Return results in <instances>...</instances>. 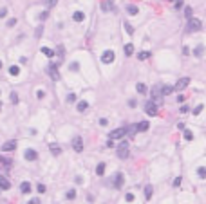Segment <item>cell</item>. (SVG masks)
<instances>
[{
    "mask_svg": "<svg viewBox=\"0 0 206 204\" xmlns=\"http://www.w3.org/2000/svg\"><path fill=\"white\" fill-rule=\"evenodd\" d=\"M74 197H76V192H74V190H69V192H67V199H74Z\"/></svg>",
    "mask_w": 206,
    "mask_h": 204,
    "instance_id": "obj_35",
    "label": "cell"
},
{
    "mask_svg": "<svg viewBox=\"0 0 206 204\" xmlns=\"http://www.w3.org/2000/svg\"><path fill=\"white\" fill-rule=\"evenodd\" d=\"M49 148H51V152H53L54 155H60V154H61V150H60V146H58V145H51Z\"/></svg>",
    "mask_w": 206,
    "mask_h": 204,
    "instance_id": "obj_26",
    "label": "cell"
},
{
    "mask_svg": "<svg viewBox=\"0 0 206 204\" xmlns=\"http://www.w3.org/2000/svg\"><path fill=\"white\" fill-rule=\"evenodd\" d=\"M152 192H154V190H152V186L148 184V186L145 188V197H147V199H150V197H152Z\"/></svg>",
    "mask_w": 206,
    "mask_h": 204,
    "instance_id": "obj_28",
    "label": "cell"
},
{
    "mask_svg": "<svg viewBox=\"0 0 206 204\" xmlns=\"http://www.w3.org/2000/svg\"><path fill=\"white\" fill-rule=\"evenodd\" d=\"M127 11H128V15H137V7H136V5H128Z\"/></svg>",
    "mask_w": 206,
    "mask_h": 204,
    "instance_id": "obj_29",
    "label": "cell"
},
{
    "mask_svg": "<svg viewBox=\"0 0 206 204\" xmlns=\"http://www.w3.org/2000/svg\"><path fill=\"white\" fill-rule=\"evenodd\" d=\"M47 72L51 74V78H53L54 81H58V80H60V72H58V67L54 65V63H51L49 67H47Z\"/></svg>",
    "mask_w": 206,
    "mask_h": 204,
    "instance_id": "obj_6",
    "label": "cell"
},
{
    "mask_svg": "<svg viewBox=\"0 0 206 204\" xmlns=\"http://www.w3.org/2000/svg\"><path fill=\"white\" fill-rule=\"evenodd\" d=\"M72 20H74V22H83V20H85V15H83L81 11H76V13L72 15Z\"/></svg>",
    "mask_w": 206,
    "mask_h": 204,
    "instance_id": "obj_15",
    "label": "cell"
},
{
    "mask_svg": "<svg viewBox=\"0 0 206 204\" xmlns=\"http://www.w3.org/2000/svg\"><path fill=\"white\" fill-rule=\"evenodd\" d=\"M56 2H58V0H49V5L53 7V5H56Z\"/></svg>",
    "mask_w": 206,
    "mask_h": 204,
    "instance_id": "obj_50",
    "label": "cell"
},
{
    "mask_svg": "<svg viewBox=\"0 0 206 204\" xmlns=\"http://www.w3.org/2000/svg\"><path fill=\"white\" fill-rule=\"evenodd\" d=\"M11 101H13V103H16V101H18V96H16V94H15V92H13V94H11Z\"/></svg>",
    "mask_w": 206,
    "mask_h": 204,
    "instance_id": "obj_40",
    "label": "cell"
},
{
    "mask_svg": "<svg viewBox=\"0 0 206 204\" xmlns=\"http://www.w3.org/2000/svg\"><path fill=\"white\" fill-rule=\"evenodd\" d=\"M87 107H89V103H87V101H80V103H78V110H80V112H83Z\"/></svg>",
    "mask_w": 206,
    "mask_h": 204,
    "instance_id": "obj_27",
    "label": "cell"
},
{
    "mask_svg": "<svg viewBox=\"0 0 206 204\" xmlns=\"http://www.w3.org/2000/svg\"><path fill=\"white\" fill-rule=\"evenodd\" d=\"M125 199H127L128 202H132V201H134V193H127V195H125Z\"/></svg>",
    "mask_w": 206,
    "mask_h": 204,
    "instance_id": "obj_38",
    "label": "cell"
},
{
    "mask_svg": "<svg viewBox=\"0 0 206 204\" xmlns=\"http://www.w3.org/2000/svg\"><path fill=\"white\" fill-rule=\"evenodd\" d=\"M174 92V87H170V85H164L161 87V94H164V96H168V94Z\"/></svg>",
    "mask_w": 206,
    "mask_h": 204,
    "instance_id": "obj_17",
    "label": "cell"
},
{
    "mask_svg": "<svg viewBox=\"0 0 206 204\" xmlns=\"http://www.w3.org/2000/svg\"><path fill=\"white\" fill-rule=\"evenodd\" d=\"M9 74H11V76H18V74H20V69H18L16 65H11V67H9Z\"/></svg>",
    "mask_w": 206,
    "mask_h": 204,
    "instance_id": "obj_23",
    "label": "cell"
},
{
    "mask_svg": "<svg viewBox=\"0 0 206 204\" xmlns=\"http://www.w3.org/2000/svg\"><path fill=\"white\" fill-rule=\"evenodd\" d=\"M128 143L127 141H121L119 143V146H118V157L119 159H127L128 157Z\"/></svg>",
    "mask_w": 206,
    "mask_h": 204,
    "instance_id": "obj_2",
    "label": "cell"
},
{
    "mask_svg": "<svg viewBox=\"0 0 206 204\" xmlns=\"http://www.w3.org/2000/svg\"><path fill=\"white\" fill-rule=\"evenodd\" d=\"M9 166H11V161H9V159L0 157V168H9Z\"/></svg>",
    "mask_w": 206,
    "mask_h": 204,
    "instance_id": "obj_22",
    "label": "cell"
},
{
    "mask_svg": "<svg viewBox=\"0 0 206 204\" xmlns=\"http://www.w3.org/2000/svg\"><path fill=\"white\" fill-rule=\"evenodd\" d=\"M96 173H98V175H103V173H105V163H100V165L96 166Z\"/></svg>",
    "mask_w": 206,
    "mask_h": 204,
    "instance_id": "obj_20",
    "label": "cell"
},
{
    "mask_svg": "<svg viewBox=\"0 0 206 204\" xmlns=\"http://www.w3.org/2000/svg\"><path fill=\"white\" fill-rule=\"evenodd\" d=\"M145 130H148V121H141L137 125V132H145Z\"/></svg>",
    "mask_w": 206,
    "mask_h": 204,
    "instance_id": "obj_18",
    "label": "cell"
},
{
    "mask_svg": "<svg viewBox=\"0 0 206 204\" xmlns=\"http://www.w3.org/2000/svg\"><path fill=\"white\" fill-rule=\"evenodd\" d=\"M67 99H69V101H74V99H76V96H74V94H69Z\"/></svg>",
    "mask_w": 206,
    "mask_h": 204,
    "instance_id": "obj_46",
    "label": "cell"
},
{
    "mask_svg": "<svg viewBox=\"0 0 206 204\" xmlns=\"http://www.w3.org/2000/svg\"><path fill=\"white\" fill-rule=\"evenodd\" d=\"M20 192H22V193H29L31 192V184L27 181H24L22 184H20Z\"/></svg>",
    "mask_w": 206,
    "mask_h": 204,
    "instance_id": "obj_16",
    "label": "cell"
},
{
    "mask_svg": "<svg viewBox=\"0 0 206 204\" xmlns=\"http://www.w3.org/2000/svg\"><path fill=\"white\" fill-rule=\"evenodd\" d=\"M197 173H199V177H203V179H204V177H206V168H204V166H201V168L197 170Z\"/></svg>",
    "mask_w": 206,
    "mask_h": 204,
    "instance_id": "obj_31",
    "label": "cell"
},
{
    "mask_svg": "<svg viewBox=\"0 0 206 204\" xmlns=\"http://www.w3.org/2000/svg\"><path fill=\"white\" fill-rule=\"evenodd\" d=\"M114 58H116L114 51H105V52L101 54V62H103V63H112Z\"/></svg>",
    "mask_w": 206,
    "mask_h": 204,
    "instance_id": "obj_5",
    "label": "cell"
},
{
    "mask_svg": "<svg viewBox=\"0 0 206 204\" xmlns=\"http://www.w3.org/2000/svg\"><path fill=\"white\" fill-rule=\"evenodd\" d=\"M27 204H40V201H38V199H31V201L27 202Z\"/></svg>",
    "mask_w": 206,
    "mask_h": 204,
    "instance_id": "obj_45",
    "label": "cell"
},
{
    "mask_svg": "<svg viewBox=\"0 0 206 204\" xmlns=\"http://www.w3.org/2000/svg\"><path fill=\"white\" fill-rule=\"evenodd\" d=\"M127 134V128L125 126H119L116 128V130H112L111 134H108V139H123V135Z\"/></svg>",
    "mask_w": 206,
    "mask_h": 204,
    "instance_id": "obj_3",
    "label": "cell"
},
{
    "mask_svg": "<svg viewBox=\"0 0 206 204\" xmlns=\"http://www.w3.org/2000/svg\"><path fill=\"white\" fill-rule=\"evenodd\" d=\"M45 18H47V11H44V13H42V15H40V20H42V22H44V20H45Z\"/></svg>",
    "mask_w": 206,
    "mask_h": 204,
    "instance_id": "obj_44",
    "label": "cell"
},
{
    "mask_svg": "<svg viewBox=\"0 0 206 204\" xmlns=\"http://www.w3.org/2000/svg\"><path fill=\"white\" fill-rule=\"evenodd\" d=\"M15 24H16V18H11L9 22H8V25H9V27H13V25H15Z\"/></svg>",
    "mask_w": 206,
    "mask_h": 204,
    "instance_id": "obj_43",
    "label": "cell"
},
{
    "mask_svg": "<svg viewBox=\"0 0 206 204\" xmlns=\"http://www.w3.org/2000/svg\"><path fill=\"white\" fill-rule=\"evenodd\" d=\"M114 186L116 188H121L123 186V175L121 173H116L114 175Z\"/></svg>",
    "mask_w": 206,
    "mask_h": 204,
    "instance_id": "obj_14",
    "label": "cell"
},
{
    "mask_svg": "<svg viewBox=\"0 0 206 204\" xmlns=\"http://www.w3.org/2000/svg\"><path fill=\"white\" fill-rule=\"evenodd\" d=\"M0 108H2V103H0Z\"/></svg>",
    "mask_w": 206,
    "mask_h": 204,
    "instance_id": "obj_52",
    "label": "cell"
},
{
    "mask_svg": "<svg viewBox=\"0 0 206 204\" xmlns=\"http://www.w3.org/2000/svg\"><path fill=\"white\" fill-rule=\"evenodd\" d=\"M127 134H128V135H136V134H137V125H130V126L127 128Z\"/></svg>",
    "mask_w": 206,
    "mask_h": 204,
    "instance_id": "obj_21",
    "label": "cell"
},
{
    "mask_svg": "<svg viewBox=\"0 0 206 204\" xmlns=\"http://www.w3.org/2000/svg\"><path fill=\"white\" fill-rule=\"evenodd\" d=\"M188 83H190V78H181L179 81L175 83V87H174V90H183L184 87H188Z\"/></svg>",
    "mask_w": 206,
    "mask_h": 204,
    "instance_id": "obj_8",
    "label": "cell"
},
{
    "mask_svg": "<svg viewBox=\"0 0 206 204\" xmlns=\"http://www.w3.org/2000/svg\"><path fill=\"white\" fill-rule=\"evenodd\" d=\"M203 52H204V47H203V45H199L197 49L194 51V54H195V56H203Z\"/></svg>",
    "mask_w": 206,
    "mask_h": 204,
    "instance_id": "obj_30",
    "label": "cell"
},
{
    "mask_svg": "<svg viewBox=\"0 0 206 204\" xmlns=\"http://www.w3.org/2000/svg\"><path fill=\"white\" fill-rule=\"evenodd\" d=\"M72 148H74L76 152H81V150H83V139H81L80 135H76V137L72 139Z\"/></svg>",
    "mask_w": 206,
    "mask_h": 204,
    "instance_id": "obj_7",
    "label": "cell"
},
{
    "mask_svg": "<svg viewBox=\"0 0 206 204\" xmlns=\"http://www.w3.org/2000/svg\"><path fill=\"white\" fill-rule=\"evenodd\" d=\"M42 52L45 54V56H49V58H53V56H54V51H53V49H49V47H42Z\"/></svg>",
    "mask_w": 206,
    "mask_h": 204,
    "instance_id": "obj_24",
    "label": "cell"
},
{
    "mask_svg": "<svg viewBox=\"0 0 206 204\" xmlns=\"http://www.w3.org/2000/svg\"><path fill=\"white\" fill-rule=\"evenodd\" d=\"M145 110H147V114H148V116H156V114H157V107L152 103V101H148L147 107H145Z\"/></svg>",
    "mask_w": 206,
    "mask_h": 204,
    "instance_id": "obj_10",
    "label": "cell"
},
{
    "mask_svg": "<svg viewBox=\"0 0 206 204\" xmlns=\"http://www.w3.org/2000/svg\"><path fill=\"white\" fill-rule=\"evenodd\" d=\"M0 188H2V190H9L11 188V182L5 179L4 175H0Z\"/></svg>",
    "mask_w": 206,
    "mask_h": 204,
    "instance_id": "obj_13",
    "label": "cell"
},
{
    "mask_svg": "<svg viewBox=\"0 0 206 204\" xmlns=\"http://www.w3.org/2000/svg\"><path fill=\"white\" fill-rule=\"evenodd\" d=\"M125 29H127V33H128V35H134V27L130 25L128 22H125Z\"/></svg>",
    "mask_w": 206,
    "mask_h": 204,
    "instance_id": "obj_32",
    "label": "cell"
},
{
    "mask_svg": "<svg viewBox=\"0 0 206 204\" xmlns=\"http://www.w3.org/2000/svg\"><path fill=\"white\" fill-rule=\"evenodd\" d=\"M203 110V105H197L195 108H194V114H199V112H201Z\"/></svg>",
    "mask_w": 206,
    "mask_h": 204,
    "instance_id": "obj_39",
    "label": "cell"
},
{
    "mask_svg": "<svg viewBox=\"0 0 206 204\" xmlns=\"http://www.w3.org/2000/svg\"><path fill=\"white\" fill-rule=\"evenodd\" d=\"M38 192L40 193H45V186L44 184H38Z\"/></svg>",
    "mask_w": 206,
    "mask_h": 204,
    "instance_id": "obj_42",
    "label": "cell"
},
{
    "mask_svg": "<svg viewBox=\"0 0 206 204\" xmlns=\"http://www.w3.org/2000/svg\"><path fill=\"white\" fill-rule=\"evenodd\" d=\"M184 15H186L188 20H190V18H194V16H192V7H186V9H184Z\"/></svg>",
    "mask_w": 206,
    "mask_h": 204,
    "instance_id": "obj_36",
    "label": "cell"
},
{
    "mask_svg": "<svg viewBox=\"0 0 206 204\" xmlns=\"http://www.w3.org/2000/svg\"><path fill=\"white\" fill-rule=\"evenodd\" d=\"M136 90L139 92V94H147V85L145 83H137L136 85Z\"/></svg>",
    "mask_w": 206,
    "mask_h": 204,
    "instance_id": "obj_19",
    "label": "cell"
},
{
    "mask_svg": "<svg viewBox=\"0 0 206 204\" xmlns=\"http://www.w3.org/2000/svg\"><path fill=\"white\" fill-rule=\"evenodd\" d=\"M150 101H152L156 107H159L163 103V94H161L159 87H154V89H152V99H150Z\"/></svg>",
    "mask_w": 206,
    "mask_h": 204,
    "instance_id": "obj_1",
    "label": "cell"
},
{
    "mask_svg": "<svg viewBox=\"0 0 206 204\" xmlns=\"http://www.w3.org/2000/svg\"><path fill=\"white\" fill-rule=\"evenodd\" d=\"M101 9L103 11H114V2L112 0H103V4H101Z\"/></svg>",
    "mask_w": 206,
    "mask_h": 204,
    "instance_id": "obj_11",
    "label": "cell"
},
{
    "mask_svg": "<svg viewBox=\"0 0 206 204\" xmlns=\"http://www.w3.org/2000/svg\"><path fill=\"white\" fill-rule=\"evenodd\" d=\"M183 5V0H175V7H181Z\"/></svg>",
    "mask_w": 206,
    "mask_h": 204,
    "instance_id": "obj_47",
    "label": "cell"
},
{
    "mask_svg": "<svg viewBox=\"0 0 206 204\" xmlns=\"http://www.w3.org/2000/svg\"><path fill=\"white\" fill-rule=\"evenodd\" d=\"M137 58H139V60H147V58H150V52H139Z\"/></svg>",
    "mask_w": 206,
    "mask_h": 204,
    "instance_id": "obj_34",
    "label": "cell"
},
{
    "mask_svg": "<svg viewBox=\"0 0 206 204\" xmlns=\"http://www.w3.org/2000/svg\"><path fill=\"white\" fill-rule=\"evenodd\" d=\"M15 148H16V141L15 139H11V141H8V143H4V145H2V150L4 152H13Z\"/></svg>",
    "mask_w": 206,
    "mask_h": 204,
    "instance_id": "obj_9",
    "label": "cell"
},
{
    "mask_svg": "<svg viewBox=\"0 0 206 204\" xmlns=\"http://www.w3.org/2000/svg\"><path fill=\"white\" fill-rule=\"evenodd\" d=\"M203 27L201 24V20H197V18H190V24H188V33H194V31H199Z\"/></svg>",
    "mask_w": 206,
    "mask_h": 204,
    "instance_id": "obj_4",
    "label": "cell"
},
{
    "mask_svg": "<svg viewBox=\"0 0 206 204\" xmlns=\"http://www.w3.org/2000/svg\"><path fill=\"white\" fill-rule=\"evenodd\" d=\"M107 123H108L107 118H101V119H100V125H101V126H107Z\"/></svg>",
    "mask_w": 206,
    "mask_h": 204,
    "instance_id": "obj_37",
    "label": "cell"
},
{
    "mask_svg": "<svg viewBox=\"0 0 206 204\" xmlns=\"http://www.w3.org/2000/svg\"><path fill=\"white\" fill-rule=\"evenodd\" d=\"M184 139H186V141H192V139H194V134H192L190 130H184Z\"/></svg>",
    "mask_w": 206,
    "mask_h": 204,
    "instance_id": "obj_33",
    "label": "cell"
},
{
    "mask_svg": "<svg viewBox=\"0 0 206 204\" xmlns=\"http://www.w3.org/2000/svg\"><path fill=\"white\" fill-rule=\"evenodd\" d=\"M36 157H38V154L34 152V150H31V148H29V150H25V159L27 161H36Z\"/></svg>",
    "mask_w": 206,
    "mask_h": 204,
    "instance_id": "obj_12",
    "label": "cell"
},
{
    "mask_svg": "<svg viewBox=\"0 0 206 204\" xmlns=\"http://www.w3.org/2000/svg\"><path fill=\"white\" fill-rule=\"evenodd\" d=\"M132 52H134V45H132V44H127V45H125V54H127V56H130Z\"/></svg>",
    "mask_w": 206,
    "mask_h": 204,
    "instance_id": "obj_25",
    "label": "cell"
},
{
    "mask_svg": "<svg viewBox=\"0 0 206 204\" xmlns=\"http://www.w3.org/2000/svg\"><path fill=\"white\" fill-rule=\"evenodd\" d=\"M5 13H8L5 9H0V18H2V16H5Z\"/></svg>",
    "mask_w": 206,
    "mask_h": 204,
    "instance_id": "obj_49",
    "label": "cell"
},
{
    "mask_svg": "<svg viewBox=\"0 0 206 204\" xmlns=\"http://www.w3.org/2000/svg\"><path fill=\"white\" fill-rule=\"evenodd\" d=\"M0 69H2V62H0Z\"/></svg>",
    "mask_w": 206,
    "mask_h": 204,
    "instance_id": "obj_51",
    "label": "cell"
},
{
    "mask_svg": "<svg viewBox=\"0 0 206 204\" xmlns=\"http://www.w3.org/2000/svg\"><path fill=\"white\" fill-rule=\"evenodd\" d=\"M181 184V177H175L174 179V186H179Z\"/></svg>",
    "mask_w": 206,
    "mask_h": 204,
    "instance_id": "obj_41",
    "label": "cell"
},
{
    "mask_svg": "<svg viewBox=\"0 0 206 204\" xmlns=\"http://www.w3.org/2000/svg\"><path fill=\"white\" fill-rule=\"evenodd\" d=\"M177 101H179V103H181V101H184V96H183V94H179V96H177Z\"/></svg>",
    "mask_w": 206,
    "mask_h": 204,
    "instance_id": "obj_48",
    "label": "cell"
}]
</instances>
